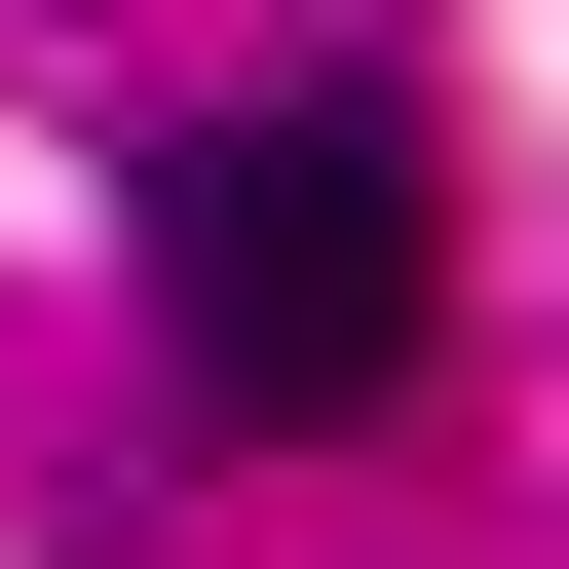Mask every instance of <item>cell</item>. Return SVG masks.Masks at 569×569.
I'll return each instance as SVG.
<instances>
[{
	"label": "cell",
	"mask_w": 569,
	"mask_h": 569,
	"mask_svg": "<svg viewBox=\"0 0 569 569\" xmlns=\"http://www.w3.org/2000/svg\"><path fill=\"white\" fill-rule=\"evenodd\" d=\"M152 342H190V418H266V456L418 418V342H456V190H418V114H380V77L190 114V152H152Z\"/></svg>",
	"instance_id": "1"
}]
</instances>
